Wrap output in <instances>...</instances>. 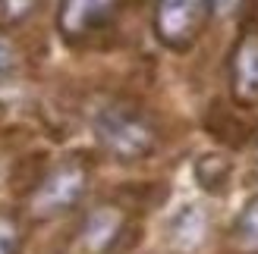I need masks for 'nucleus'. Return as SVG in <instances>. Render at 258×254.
<instances>
[{
  "label": "nucleus",
  "mask_w": 258,
  "mask_h": 254,
  "mask_svg": "<svg viewBox=\"0 0 258 254\" xmlns=\"http://www.w3.org/2000/svg\"><path fill=\"white\" fill-rule=\"evenodd\" d=\"M123 229H126V210L120 204H95L79 223L76 248H79V254H107L120 242Z\"/></svg>",
  "instance_id": "obj_5"
},
{
  "label": "nucleus",
  "mask_w": 258,
  "mask_h": 254,
  "mask_svg": "<svg viewBox=\"0 0 258 254\" xmlns=\"http://www.w3.org/2000/svg\"><path fill=\"white\" fill-rule=\"evenodd\" d=\"M19 66V50L7 35H0V75H7Z\"/></svg>",
  "instance_id": "obj_12"
},
{
  "label": "nucleus",
  "mask_w": 258,
  "mask_h": 254,
  "mask_svg": "<svg viewBox=\"0 0 258 254\" xmlns=\"http://www.w3.org/2000/svg\"><path fill=\"white\" fill-rule=\"evenodd\" d=\"M41 7V0H0V25H19Z\"/></svg>",
  "instance_id": "obj_11"
},
{
  "label": "nucleus",
  "mask_w": 258,
  "mask_h": 254,
  "mask_svg": "<svg viewBox=\"0 0 258 254\" xmlns=\"http://www.w3.org/2000/svg\"><path fill=\"white\" fill-rule=\"evenodd\" d=\"M95 138L120 163L145 160L158 148L154 122L133 104H107L95 116Z\"/></svg>",
  "instance_id": "obj_1"
},
{
  "label": "nucleus",
  "mask_w": 258,
  "mask_h": 254,
  "mask_svg": "<svg viewBox=\"0 0 258 254\" xmlns=\"http://www.w3.org/2000/svg\"><path fill=\"white\" fill-rule=\"evenodd\" d=\"M22 251V223L13 210L0 207V254H19Z\"/></svg>",
  "instance_id": "obj_10"
},
{
  "label": "nucleus",
  "mask_w": 258,
  "mask_h": 254,
  "mask_svg": "<svg viewBox=\"0 0 258 254\" xmlns=\"http://www.w3.org/2000/svg\"><path fill=\"white\" fill-rule=\"evenodd\" d=\"M230 173H233V167L224 154H202L196 160V179L208 192H224L230 182Z\"/></svg>",
  "instance_id": "obj_8"
},
{
  "label": "nucleus",
  "mask_w": 258,
  "mask_h": 254,
  "mask_svg": "<svg viewBox=\"0 0 258 254\" xmlns=\"http://www.w3.org/2000/svg\"><path fill=\"white\" fill-rule=\"evenodd\" d=\"M88 188V163L82 157H67L50 167L38 179L35 192L29 195V217L32 220H54L73 210Z\"/></svg>",
  "instance_id": "obj_2"
},
{
  "label": "nucleus",
  "mask_w": 258,
  "mask_h": 254,
  "mask_svg": "<svg viewBox=\"0 0 258 254\" xmlns=\"http://www.w3.org/2000/svg\"><path fill=\"white\" fill-rule=\"evenodd\" d=\"M233 238L242 254H258V195L249 198V204L233 223Z\"/></svg>",
  "instance_id": "obj_9"
},
{
  "label": "nucleus",
  "mask_w": 258,
  "mask_h": 254,
  "mask_svg": "<svg viewBox=\"0 0 258 254\" xmlns=\"http://www.w3.org/2000/svg\"><path fill=\"white\" fill-rule=\"evenodd\" d=\"M120 0H60L57 7V32L63 41L79 44L88 35L101 32L113 19Z\"/></svg>",
  "instance_id": "obj_4"
},
{
  "label": "nucleus",
  "mask_w": 258,
  "mask_h": 254,
  "mask_svg": "<svg viewBox=\"0 0 258 254\" xmlns=\"http://www.w3.org/2000/svg\"><path fill=\"white\" fill-rule=\"evenodd\" d=\"M255 160H258V145H255Z\"/></svg>",
  "instance_id": "obj_14"
},
{
  "label": "nucleus",
  "mask_w": 258,
  "mask_h": 254,
  "mask_svg": "<svg viewBox=\"0 0 258 254\" xmlns=\"http://www.w3.org/2000/svg\"><path fill=\"white\" fill-rule=\"evenodd\" d=\"M230 94L242 107L258 104V32H246L230 50Z\"/></svg>",
  "instance_id": "obj_6"
},
{
  "label": "nucleus",
  "mask_w": 258,
  "mask_h": 254,
  "mask_svg": "<svg viewBox=\"0 0 258 254\" xmlns=\"http://www.w3.org/2000/svg\"><path fill=\"white\" fill-rule=\"evenodd\" d=\"M211 16H214L211 0H158L151 29L167 50L186 54V50L196 47Z\"/></svg>",
  "instance_id": "obj_3"
},
{
  "label": "nucleus",
  "mask_w": 258,
  "mask_h": 254,
  "mask_svg": "<svg viewBox=\"0 0 258 254\" xmlns=\"http://www.w3.org/2000/svg\"><path fill=\"white\" fill-rule=\"evenodd\" d=\"M242 4H246V0H211V10H214V16L230 19L242 10Z\"/></svg>",
  "instance_id": "obj_13"
},
{
  "label": "nucleus",
  "mask_w": 258,
  "mask_h": 254,
  "mask_svg": "<svg viewBox=\"0 0 258 254\" xmlns=\"http://www.w3.org/2000/svg\"><path fill=\"white\" fill-rule=\"evenodd\" d=\"M208 235V213L202 204H183L167 223V242L179 254L199 251Z\"/></svg>",
  "instance_id": "obj_7"
}]
</instances>
